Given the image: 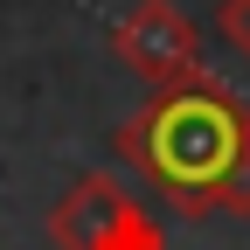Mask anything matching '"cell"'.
Returning a JSON list of instances; mask_svg holds the SVG:
<instances>
[{"label":"cell","instance_id":"6da1fadb","mask_svg":"<svg viewBox=\"0 0 250 250\" xmlns=\"http://www.w3.org/2000/svg\"><path fill=\"white\" fill-rule=\"evenodd\" d=\"M111 153L181 223L250 215V98L215 83L208 70L160 83L132 118H118Z\"/></svg>","mask_w":250,"mask_h":250},{"label":"cell","instance_id":"7a4b0ae2","mask_svg":"<svg viewBox=\"0 0 250 250\" xmlns=\"http://www.w3.org/2000/svg\"><path fill=\"white\" fill-rule=\"evenodd\" d=\"M49 243L56 250H167V229L153 223V208L125 188L118 174L90 167L56 195L49 208Z\"/></svg>","mask_w":250,"mask_h":250},{"label":"cell","instance_id":"3957f363","mask_svg":"<svg viewBox=\"0 0 250 250\" xmlns=\"http://www.w3.org/2000/svg\"><path fill=\"white\" fill-rule=\"evenodd\" d=\"M111 49L132 77H146L153 90L160 83H188L202 77V28L188 21L181 0H132L111 28Z\"/></svg>","mask_w":250,"mask_h":250},{"label":"cell","instance_id":"277c9868","mask_svg":"<svg viewBox=\"0 0 250 250\" xmlns=\"http://www.w3.org/2000/svg\"><path fill=\"white\" fill-rule=\"evenodd\" d=\"M215 28H223V42L250 62V0H223V7H215Z\"/></svg>","mask_w":250,"mask_h":250}]
</instances>
